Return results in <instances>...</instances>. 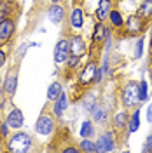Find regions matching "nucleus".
I'll use <instances>...</instances> for the list:
<instances>
[{
    "label": "nucleus",
    "mask_w": 152,
    "mask_h": 153,
    "mask_svg": "<svg viewBox=\"0 0 152 153\" xmlns=\"http://www.w3.org/2000/svg\"><path fill=\"white\" fill-rule=\"evenodd\" d=\"M7 152L14 153H26L32 150V136L28 132H16L11 137H7Z\"/></svg>",
    "instance_id": "1"
},
{
    "label": "nucleus",
    "mask_w": 152,
    "mask_h": 153,
    "mask_svg": "<svg viewBox=\"0 0 152 153\" xmlns=\"http://www.w3.org/2000/svg\"><path fill=\"white\" fill-rule=\"evenodd\" d=\"M140 103V94H138V82H128L121 89V105L126 110H135Z\"/></svg>",
    "instance_id": "2"
},
{
    "label": "nucleus",
    "mask_w": 152,
    "mask_h": 153,
    "mask_svg": "<svg viewBox=\"0 0 152 153\" xmlns=\"http://www.w3.org/2000/svg\"><path fill=\"white\" fill-rule=\"evenodd\" d=\"M98 68H100V66H98V63H96L95 59L87 61V63H86V66L82 68V71H81L79 76H77V84H79L81 87H89L91 84H95Z\"/></svg>",
    "instance_id": "3"
},
{
    "label": "nucleus",
    "mask_w": 152,
    "mask_h": 153,
    "mask_svg": "<svg viewBox=\"0 0 152 153\" xmlns=\"http://www.w3.org/2000/svg\"><path fill=\"white\" fill-rule=\"evenodd\" d=\"M145 26H147V21L143 18H140L138 14H131L128 16V19L124 21V28H126V33L131 35V37H138L145 31Z\"/></svg>",
    "instance_id": "4"
},
{
    "label": "nucleus",
    "mask_w": 152,
    "mask_h": 153,
    "mask_svg": "<svg viewBox=\"0 0 152 153\" xmlns=\"http://www.w3.org/2000/svg\"><path fill=\"white\" fill-rule=\"evenodd\" d=\"M115 137L117 132L115 131H105L98 139H96V150L100 153H108L115 150Z\"/></svg>",
    "instance_id": "5"
},
{
    "label": "nucleus",
    "mask_w": 152,
    "mask_h": 153,
    "mask_svg": "<svg viewBox=\"0 0 152 153\" xmlns=\"http://www.w3.org/2000/svg\"><path fill=\"white\" fill-rule=\"evenodd\" d=\"M53 56H54V63L56 65H65L67 63L68 56H70V38H59L56 42V45H54V52H53Z\"/></svg>",
    "instance_id": "6"
},
{
    "label": "nucleus",
    "mask_w": 152,
    "mask_h": 153,
    "mask_svg": "<svg viewBox=\"0 0 152 153\" xmlns=\"http://www.w3.org/2000/svg\"><path fill=\"white\" fill-rule=\"evenodd\" d=\"M108 38H110V28L105 23H102V21H96L95 28H93V33H91V44L95 47H100Z\"/></svg>",
    "instance_id": "7"
},
{
    "label": "nucleus",
    "mask_w": 152,
    "mask_h": 153,
    "mask_svg": "<svg viewBox=\"0 0 152 153\" xmlns=\"http://www.w3.org/2000/svg\"><path fill=\"white\" fill-rule=\"evenodd\" d=\"M54 120H53V117H49V115L42 113L40 117L37 118V124H35V131L37 134L40 136H49V134H53L54 131Z\"/></svg>",
    "instance_id": "8"
},
{
    "label": "nucleus",
    "mask_w": 152,
    "mask_h": 153,
    "mask_svg": "<svg viewBox=\"0 0 152 153\" xmlns=\"http://www.w3.org/2000/svg\"><path fill=\"white\" fill-rule=\"evenodd\" d=\"M87 52V44L82 38V35H72L70 37V54L77 57H84Z\"/></svg>",
    "instance_id": "9"
},
{
    "label": "nucleus",
    "mask_w": 152,
    "mask_h": 153,
    "mask_svg": "<svg viewBox=\"0 0 152 153\" xmlns=\"http://www.w3.org/2000/svg\"><path fill=\"white\" fill-rule=\"evenodd\" d=\"M16 31V23L11 18L0 21V42H9Z\"/></svg>",
    "instance_id": "10"
},
{
    "label": "nucleus",
    "mask_w": 152,
    "mask_h": 153,
    "mask_svg": "<svg viewBox=\"0 0 152 153\" xmlns=\"http://www.w3.org/2000/svg\"><path fill=\"white\" fill-rule=\"evenodd\" d=\"M47 19L53 25H59L65 21V7L59 4H51L47 9Z\"/></svg>",
    "instance_id": "11"
},
{
    "label": "nucleus",
    "mask_w": 152,
    "mask_h": 153,
    "mask_svg": "<svg viewBox=\"0 0 152 153\" xmlns=\"http://www.w3.org/2000/svg\"><path fill=\"white\" fill-rule=\"evenodd\" d=\"M110 10H112V0H100L98 5H96V10H95V19L105 23L108 19Z\"/></svg>",
    "instance_id": "12"
},
{
    "label": "nucleus",
    "mask_w": 152,
    "mask_h": 153,
    "mask_svg": "<svg viewBox=\"0 0 152 153\" xmlns=\"http://www.w3.org/2000/svg\"><path fill=\"white\" fill-rule=\"evenodd\" d=\"M86 23V14H84V9L82 7H74L72 12H70V26L74 30H82Z\"/></svg>",
    "instance_id": "13"
},
{
    "label": "nucleus",
    "mask_w": 152,
    "mask_h": 153,
    "mask_svg": "<svg viewBox=\"0 0 152 153\" xmlns=\"http://www.w3.org/2000/svg\"><path fill=\"white\" fill-rule=\"evenodd\" d=\"M5 122L9 124L11 129H21L23 124H25V117H23V111L19 108H12L5 118Z\"/></svg>",
    "instance_id": "14"
},
{
    "label": "nucleus",
    "mask_w": 152,
    "mask_h": 153,
    "mask_svg": "<svg viewBox=\"0 0 152 153\" xmlns=\"http://www.w3.org/2000/svg\"><path fill=\"white\" fill-rule=\"evenodd\" d=\"M128 120H129V117H128L126 108H124V110H119V111H115L114 118H112V125H114L115 132H123L124 129L128 127Z\"/></svg>",
    "instance_id": "15"
},
{
    "label": "nucleus",
    "mask_w": 152,
    "mask_h": 153,
    "mask_svg": "<svg viewBox=\"0 0 152 153\" xmlns=\"http://www.w3.org/2000/svg\"><path fill=\"white\" fill-rule=\"evenodd\" d=\"M16 89H18V73L11 71V73H7L5 80H4V92L12 97L16 94Z\"/></svg>",
    "instance_id": "16"
},
{
    "label": "nucleus",
    "mask_w": 152,
    "mask_h": 153,
    "mask_svg": "<svg viewBox=\"0 0 152 153\" xmlns=\"http://www.w3.org/2000/svg\"><path fill=\"white\" fill-rule=\"evenodd\" d=\"M68 105H70V101H68V94L61 92V96H59L56 101H54V108H53V113L56 115V117H61V115H63V111H65V110L68 108Z\"/></svg>",
    "instance_id": "17"
},
{
    "label": "nucleus",
    "mask_w": 152,
    "mask_h": 153,
    "mask_svg": "<svg viewBox=\"0 0 152 153\" xmlns=\"http://www.w3.org/2000/svg\"><path fill=\"white\" fill-rule=\"evenodd\" d=\"M98 105H100V103H98V99H96V94H93V92L86 94L84 99H82V108H84L87 113H93Z\"/></svg>",
    "instance_id": "18"
},
{
    "label": "nucleus",
    "mask_w": 152,
    "mask_h": 153,
    "mask_svg": "<svg viewBox=\"0 0 152 153\" xmlns=\"http://www.w3.org/2000/svg\"><path fill=\"white\" fill-rule=\"evenodd\" d=\"M14 10V0H0V21L12 16Z\"/></svg>",
    "instance_id": "19"
},
{
    "label": "nucleus",
    "mask_w": 152,
    "mask_h": 153,
    "mask_svg": "<svg viewBox=\"0 0 152 153\" xmlns=\"http://www.w3.org/2000/svg\"><path fill=\"white\" fill-rule=\"evenodd\" d=\"M108 21H110V25H112L115 30L124 28V16H123V14H121L117 9H112V10H110V14H108Z\"/></svg>",
    "instance_id": "20"
},
{
    "label": "nucleus",
    "mask_w": 152,
    "mask_h": 153,
    "mask_svg": "<svg viewBox=\"0 0 152 153\" xmlns=\"http://www.w3.org/2000/svg\"><path fill=\"white\" fill-rule=\"evenodd\" d=\"M138 129H140V110L135 108L131 117H129V120H128V132L133 134V132H136Z\"/></svg>",
    "instance_id": "21"
},
{
    "label": "nucleus",
    "mask_w": 152,
    "mask_h": 153,
    "mask_svg": "<svg viewBox=\"0 0 152 153\" xmlns=\"http://www.w3.org/2000/svg\"><path fill=\"white\" fill-rule=\"evenodd\" d=\"M140 18H143L145 21H149L152 18V0H143L142 4L138 5V12Z\"/></svg>",
    "instance_id": "22"
},
{
    "label": "nucleus",
    "mask_w": 152,
    "mask_h": 153,
    "mask_svg": "<svg viewBox=\"0 0 152 153\" xmlns=\"http://www.w3.org/2000/svg\"><path fill=\"white\" fill-rule=\"evenodd\" d=\"M61 92H63V85L59 82H53L47 89V101H53L54 103L58 97L61 96Z\"/></svg>",
    "instance_id": "23"
},
{
    "label": "nucleus",
    "mask_w": 152,
    "mask_h": 153,
    "mask_svg": "<svg viewBox=\"0 0 152 153\" xmlns=\"http://www.w3.org/2000/svg\"><path fill=\"white\" fill-rule=\"evenodd\" d=\"M79 150L81 152H86V153H96V143L91 141L89 137H82V141L79 143Z\"/></svg>",
    "instance_id": "24"
},
{
    "label": "nucleus",
    "mask_w": 152,
    "mask_h": 153,
    "mask_svg": "<svg viewBox=\"0 0 152 153\" xmlns=\"http://www.w3.org/2000/svg\"><path fill=\"white\" fill-rule=\"evenodd\" d=\"M79 132H81V137H91V136L95 134V127H93V122H91V120H84V122L81 124V129H79Z\"/></svg>",
    "instance_id": "25"
},
{
    "label": "nucleus",
    "mask_w": 152,
    "mask_h": 153,
    "mask_svg": "<svg viewBox=\"0 0 152 153\" xmlns=\"http://www.w3.org/2000/svg\"><path fill=\"white\" fill-rule=\"evenodd\" d=\"M107 111H108V110H107V106L98 105V106H96V110L91 115H93V118H95L96 122H103L105 118H107Z\"/></svg>",
    "instance_id": "26"
},
{
    "label": "nucleus",
    "mask_w": 152,
    "mask_h": 153,
    "mask_svg": "<svg viewBox=\"0 0 152 153\" xmlns=\"http://www.w3.org/2000/svg\"><path fill=\"white\" fill-rule=\"evenodd\" d=\"M138 94H140V103L149 99V87H147V82L145 80H142L138 84Z\"/></svg>",
    "instance_id": "27"
},
{
    "label": "nucleus",
    "mask_w": 152,
    "mask_h": 153,
    "mask_svg": "<svg viewBox=\"0 0 152 153\" xmlns=\"http://www.w3.org/2000/svg\"><path fill=\"white\" fill-rule=\"evenodd\" d=\"M81 59H82V57H77V56H74V54H70L65 65H67L68 70H75V68L79 66V63H81Z\"/></svg>",
    "instance_id": "28"
},
{
    "label": "nucleus",
    "mask_w": 152,
    "mask_h": 153,
    "mask_svg": "<svg viewBox=\"0 0 152 153\" xmlns=\"http://www.w3.org/2000/svg\"><path fill=\"white\" fill-rule=\"evenodd\" d=\"M142 152L143 153H152V134L147 136V139H145V143H143Z\"/></svg>",
    "instance_id": "29"
},
{
    "label": "nucleus",
    "mask_w": 152,
    "mask_h": 153,
    "mask_svg": "<svg viewBox=\"0 0 152 153\" xmlns=\"http://www.w3.org/2000/svg\"><path fill=\"white\" fill-rule=\"evenodd\" d=\"M143 52V38H138L136 45H135V57H142Z\"/></svg>",
    "instance_id": "30"
},
{
    "label": "nucleus",
    "mask_w": 152,
    "mask_h": 153,
    "mask_svg": "<svg viewBox=\"0 0 152 153\" xmlns=\"http://www.w3.org/2000/svg\"><path fill=\"white\" fill-rule=\"evenodd\" d=\"M61 152L63 153H79L81 150H79V146H67V148H63Z\"/></svg>",
    "instance_id": "31"
},
{
    "label": "nucleus",
    "mask_w": 152,
    "mask_h": 153,
    "mask_svg": "<svg viewBox=\"0 0 152 153\" xmlns=\"http://www.w3.org/2000/svg\"><path fill=\"white\" fill-rule=\"evenodd\" d=\"M9 131H11L9 124H7V122H4V124H2V136H7V134H9Z\"/></svg>",
    "instance_id": "32"
},
{
    "label": "nucleus",
    "mask_w": 152,
    "mask_h": 153,
    "mask_svg": "<svg viewBox=\"0 0 152 153\" xmlns=\"http://www.w3.org/2000/svg\"><path fill=\"white\" fill-rule=\"evenodd\" d=\"M147 122L152 124V105L147 106Z\"/></svg>",
    "instance_id": "33"
},
{
    "label": "nucleus",
    "mask_w": 152,
    "mask_h": 153,
    "mask_svg": "<svg viewBox=\"0 0 152 153\" xmlns=\"http://www.w3.org/2000/svg\"><path fill=\"white\" fill-rule=\"evenodd\" d=\"M102 78H103V71H102V68H98V71H96V84H100Z\"/></svg>",
    "instance_id": "34"
},
{
    "label": "nucleus",
    "mask_w": 152,
    "mask_h": 153,
    "mask_svg": "<svg viewBox=\"0 0 152 153\" xmlns=\"http://www.w3.org/2000/svg\"><path fill=\"white\" fill-rule=\"evenodd\" d=\"M4 65H5V52L0 49V68L4 66Z\"/></svg>",
    "instance_id": "35"
},
{
    "label": "nucleus",
    "mask_w": 152,
    "mask_h": 153,
    "mask_svg": "<svg viewBox=\"0 0 152 153\" xmlns=\"http://www.w3.org/2000/svg\"><path fill=\"white\" fill-rule=\"evenodd\" d=\"M149 65H150V71H152V54H150V59H149Z\"/></svg>",
    "instance_id": "36"
},
{
    "label": "nucleus",
    "mask_w": 152,
    "mask_h": 153,
    "mask_svg": "<svg viewBox=\"0 0 152 153\" xmlns=\"http://www.w3.org/2000/svg\"><path fill=\"white\" fill-rule=\"evenodd\" d=\"M51 4H58V2H61V0H49Z\"/></svg>",
    "instance_id": "37"
},
{
    "label": "nucleus",
    "mask_w": 152,
    "mask_h": 153,
    "mask_svg": "<svg viewBox=\"0 0 152 153\" xmlns=\"http://www.w3.org/2000/svg\"><path fill=\"white\" fill-rule=\"evenodd\" d=\"M0 137H2V124H0Z\"/></svg>",
    "instance_id": "38"
},
{
    "label": "nucleus",
    "mask_w": 152,
    "mask_h": 153,
    "mask_svg": "<svg viewBox=\"0 0 152 153\" xmlns=\"http://www.w3.org/2000/svg\"><path fill=\"white\" fill-rule=\"evenodd\" d=\"M150 40H152V35H150ZM150 49H152V44H150Z\"/></svg>",
    "instance_id": "39"
}]
</instances>
